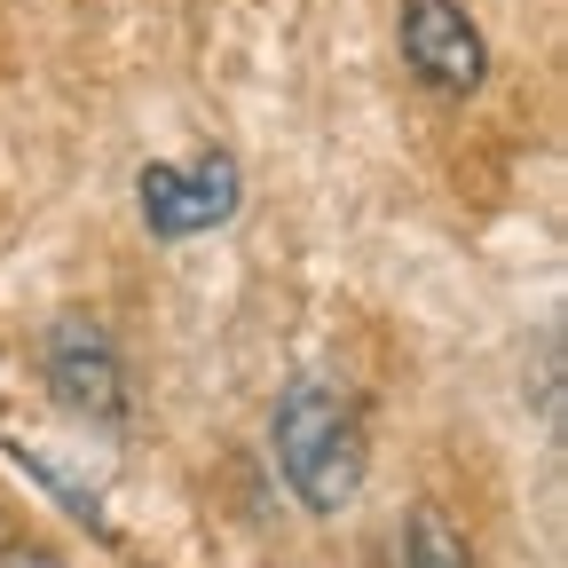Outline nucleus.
<instances>
[{
  "mask_svg": "<svg viewBox=\"0 0 568 568\" xmlns=\"http://www.w3.org/2000/svg\"><path fill=\"white\" fill-rule=\"evenodd\" d=\"M268 450H276V474L284 489L301 497V514L332 521L355 506V489L372 474V443H364V410H355L347 387L332 379H293L276 395V418H268Z\"/></svg>",
  "mask_w": 568,
  "mask_h": 568,
  "instance_id": "nucleus-1",
  "label": "nucleus"
},
{
  "mask_svg": "<svg viewBox=\"0 0 568 568\" xmlns=\"http://www.w3.org/2000/svg\"><path fill=\"white\" fill-rule=\"evenodd\" d=\"M395 40H403V63H410V80H418L426 95L466 103V95L489 80V40H481V24L466 17V0H403Z\"/></svg>",
  "mask_w": 568,
  "mask_h": 568,
  "instance_id": "nucleus-2",
  "label": "nucleus"
},
{
  "mask_svg": "<svg viewBox=\"0 0 568 568\" xmlns=\"http://www.w3.org/2000/svg\"><path fill=\"white\" fill-rule=\"evenodd\" d=\"M40 379L63 410H80L95 426H119L126 418V364L95 316H55L40 332Z\"/></svg>",
  "mask_w": 568,
  "mask_h": 568,
  "instance_id": "nucleus-3",
  "label": "nucleus"
},
{
  "mask_svg": "<svg viewBox=\"0 0 568 568\" xmlns=\"http://www.w3.org/2000/svg\"><path fill=\"white\" fill-rule=\"evenodd\" d=\"M237 159L230 151H197L182 166H142L134 174V205H142V230L151 237H197V230H222L237 213Z\"/></svg>",
  "mask_w": 568,
  "mask_h": 568,
  "instance_id": "nucleus-4",
  "label": "nucleus"
},
{
  "mask_svg": "<svg viewBox=\"0 0 568 568\" xmlns=\"http://www.w3.org/2000/svg\"><path fill=\"white\" fill-rule=\"evenodd\" d=\"M395 568H474V545L443 506H410L395 529Z\"/></svg>",
  "mask_w": 568,
  "mask_h": 568,
  "instance_id": "nucleus-5",
  "label": "nucleus"
},
{
  "mask_svg": "<svg viewBox=\"0 0 568 568\" xmlns=\"http://www.w3.org/2000/svg\"><path fill=\"white\" fill-rule=\"evenodd\" d=\"M0 568H63V552H55V545H40L17 514H0Z\"/></svg>",
  "mask_w": 568,
  "mask_h": 568,
  "instance_id": "nucleus-6",
  "label": "nucleus"
}]
</instances>
